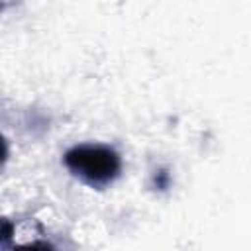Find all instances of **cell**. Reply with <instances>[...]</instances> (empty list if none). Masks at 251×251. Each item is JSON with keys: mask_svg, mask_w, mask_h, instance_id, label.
Wrapping results in <instances>:
<instances>
[{"mask_svg": "<svg viewBox=\"0 0 251 251\" xmlns=\"http://www.w3.org/2000/svg\"><path fill=\"white\" fill-rule=\"evenodd\" d=\"M67 169L90 186L110 184L122 169L120 155L106 145L82 143L71 147L63 157Z\"/></svg>", "mask_w": 251, "mask_h": 251, "instance_id": "1", "label": "cell"}]
</instances>
